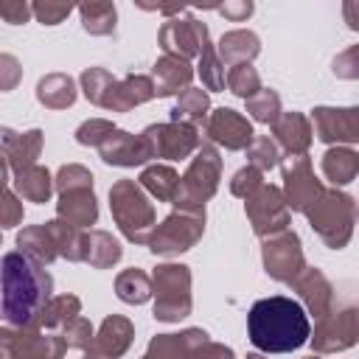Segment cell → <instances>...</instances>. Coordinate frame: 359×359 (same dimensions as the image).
Returning <instances> with one entry per match:
<instances>
[{
	"instance_id": "6da1fadb",
	"label": "cell",
	"mask_w": 359,
	"mask_h": 359,
	"mask_svg": "<svg viewBox=\"0 0 359 359\" xmlns=\"http://www.w3.org/2000/svg\"><path fill=\"white\" fill-rule=\"evenodd\" d=\"M53 278L20 250L0 255V320L14 328H36V317L53 297Z\"/></svg>"
},
{
	"instance_id": "7a4b0ae2",
	"label": "cell",
	"mask_w": 359,
	"mask_h": 359,
	"mask_svg": "<svg viewBox=\"0 0 359 359\" xmlns=\"http://www.w3.org/2000/svg\"><path fill=\"white\" fill-rule=\"evenodd\" d=\"M247 334L250 342L264 353H289L309 342L311 325L297 300L272 294L252 303L247 314Z\"/></svg>"
},
{
	"instance_id": "3957f363",
	"label": "cell",
	"mask_w": 359,
	"mask_h": 359,
	"mask_svg": "<svg viewBox=\"0 0 359 359\" xmlns=\"http://www.w3.org/2000/svg\"><path fill=\"white\" fill-rule=\"evenodd\" d=\"M109 210H112L118 230L132 244L149 241V236L157 224V213H154V205L149 202L146 191L135 180H118L109 188Z\"/></svg>"
},
{
	"instance_id": "277c9868",
	"label": "cell",
	"mask_w": 359,
	"mask_h": 359,
	"mask_svg": "<svg viewBox=\"0 0 359 359\" xmlns=\"http://www.w3.org/2000/svg\"><path fill=\"white\" fill-rule=\"evenodd\" d=\"M306 219L311 224V230L325 241V247L331 250H342L351 236H353V222H356V202L351 194L337 191V188H325L317 202L306 210Z\"/></svg>"
},
{
	"instance_id": "5b68a950",
	"label": "cell",
	"mask_w": 359,
	"mask_h": 359,
	"mask_svg": "<svg viewBox=\"0 0 359 359\" xmlns=\"http://www.w3.org/2000/svg\"><path fill=\"white\" fill-rule=\"evenodd\" d=\"M222 180V157L213 143H199L188 171L180 177L171 205L177 210H202L205 202L216 194Z\"/></svg>"
},
{
	"instance_id": "8992f818",
	"label": "cell",
	"mask_w": 359,
	"mask_h": 359,
	"mask_svg": "<svg viewBox=\"0 0 359 359\" xmlns=\"http://www.w3.org/2000/svg\"><path fill=\"white\" fill-rule=\"evenodd\" d=\"M151 294H154V320L180 323L194 309L191 269L185 264H160L151 275Z\"/></svg>"
},
{
	"instance_id": "52a82bcc",
	"label": "cell",
	"mask_w": 359,
	"mask_h": 359,
	"mask_svg": "<svg viewBox=\"0 0 359 359\" xmlns=\"http://www.w3.org/2000/svg\"><path fill=\"white\" fill-rule=\"evenodd\" d=\"M205 233V208L202 210H171L160 224H154L146 247L154 255L171 258L188 252Z\"/></svg>"
},
{
	"instance_id": "ba28073f",
	"label": "cell",
	"mask_w": 359,
	"mask_h": 359,
	"mask_svg": "<svg viewBox=\"0 0 359 359\" xmlns=\"http://www.w3.org/2000/svg\"><path fill=\"white\" fill-rule=\"evenodd\" d=\"M65 351L62 334L0 325V359H62Z\"/></svg>"
},
{
	"instance_id": "9c48e42d",
	"label": "cell",
	"mask_w": 359,
	"mask_h": 359,
	"mask_svg": "<svg viewBox=\"0 0 359 359\" xmlns=\"http://www.w3.org/2000/svg\"><path fill=\"white\" fill-rule=\"evenodd\" d=\"M244 213L258 238H269L280 230H289V208L278 185H261L244 199Z\"/></svg>"
},
{
	"instance_id": "30bf717a",
	"label": "cell",
	"mask_w": 359,
	"mask_h": 359,
	"mask_svg": "<svg viewBox=\"0 0 359 359\" xmlns=\"http://www.w3.org/2000/svg\"><path fill=\"white\" fill-rule=\"evenodd\" d=\"M280 171H283V191L280 194L286 199V208L306 213L317 202V196L325 191L323 182L314 177L309 154H286L280 163Z\"/></svg>"
},
{
	"instance_id": "8fae6325",
	"label": "cell",
	"mask_w": 359,
	"mask_h": 359,
	"mask_svg": "<svg viewBox=\"0 0 359 359\" xmlns=\"http://www.w3.org/2000/svg\"><path fill=\"white\" fill-rule=\"evenodd\" d=\"M261 258H264L266 275H269L272 280H280V283H292V280L306 269L300 236H297L294 230H280V233L264 238Z\"/></svg>"
},
{
	"instance_id": "7c38bea8",
	"label": "cell",
	"mask_w": 359,
	"mask_h": 359,
	"mask_svg": "<svg viewBox=\"0 0 359 359\" xmlns=\"http://www.w3.org/2000/svg\"><path fill=\"white\" fill-rule=\"evenodd\" d=\"M140 137L146 140L149 146V154L151 157H160V160H185L191 157L196 149H199V132L196 126L191 123H151L140 132Z\"/></svg>"
},
{
	"instance_id": "4fadbf2b",
	"label": "cell",
	"mask_w": 359,
	"mask_h": 359,
	"mask_svg": "<svg viewBox=\"0 0 359 359\" xmlns=\"http://www.w3.org/2000/svg\"><path fill=\"white\" fill-rule=\"evenodd\" d=\"M356 309L348 306V309H331L325 317L317 320L314 325V337L311 339V348L314 353H337V351H348L353 342H356Z\"/></svg>"
},
{
	"instance_id": "5bb4252c",
	"label": "cell",
	"mask_w": 359,
	"mask_h": 359,
	"mask_svg": "<svg viewBox=\"0 0 359 359\" xmlns=\"http://www.w3.org/2000/svg\"><path fill=\"white\" fill-rule=\"evenodd\" d=\"M157 42L163 48V53H171V56H182V59H191V56H199V50L210 42V34H208V25L196 17H177V20H168L163 22L160 34H157Z\"/></svg>"
},
{
	"instance_id": "9a60e30c",
	"label": "cell",
	"mask_w": 359,
	"mask_h": 359,
	"mask_svg": "<svg viewBox=\"0 0 359 359\" xmlns=\"http://www.w3.org/2000/svg\"><path fill=\"white\" fill-rule=\"evenodd\" d=\"M311 132H317L323 143L351 146L359 140V109L356 107H314Z\"/></svg>"
},
{
	"instance_id": "2e32d148",
	"label": "cell",
	"mask_w": 359,
	"mask_h": 359,
	"mask_svg": "<svg viewBox=\"0 0 359 359\" xmlns=\"http://www.w3.org/2000/svg\"><path fill=\"white\" fill-rule=\"evenodd\" d=\"M205 135H208V143H219V146H224L230 151L247 149L252 143V137H255L252 123L241 112H236L230 107H219V109L208 112Z\"/></svg>"
},
{
	"instance_id": "e0dca14e",
	"label": "cell",
	"mask_w": 359,
	"mask_h": 359,
	"mask_svg": "<svg viewBox=\"0 0 359 359\" xmlns=\"http://www.w3.org/2000/svg\"><path fill=\"white\" fill-rule=\"evenodd\" d=\"M98 154L107 165H121V168H135V165H143L146 160H151L149 154V146L140 135H132L126 129H118L98 146Z\"/></svg>"
},
{
	"instance_id": "ac0fdd59",
	"label": "cell",
	"mask_w": 359,
	"mask_h": 359,
	"mask_svg": "<svg viewBox=\"0 0 359 359\" xmlns=\"http://www.w3.org/2000/svg\"><path fill=\"white\" fill-rule=\"evenodd\" d=\"M132 339H135V325L121 314H109L95 331L90 353L95 359H121L129 351Z\"/></svg>"
},
{
	"instance_id": "d6986e66",
	"label": "cell",
	"mask_w": 359,
	"mask_h": 359,
	"mask_svg": "<svg viewBox=\"0 0 359 359\" xmlns=\"http://www.w3.org/2000/svg\"><path fill=\"white\" fill-rule=\"evenodd\" d=\"M292 289L300 294V300L306 303L309 314H314V320L325 317V314L334 309V286H331V280L323 275V269H317V266H306V269L292 280Z\"/></svg>"
},
{
	"instance_id": "ffe728a7",
	"label": "cell",
	"mask_w": 359,
	"mask_h": 359,
	"mask_svg": "<svg viewBox=\"0 0 359 359\" xmlns=\"http://www.w3.org/2000/svg\"><path fill=\"white\" fill-rule=\"evenodd\" d=\"M151 98H154L151 76L129 73L126 79L112 81V87L107 90L101 107L109 109V112H129V109H135L137 104H146V101H151Z\"/></svg>"
},
{
	"instance_id": "44dd1931",
	"label": "cell",
	"mask_w": 359,
	"mask_h": 359,
	"mask_svg": "<svg viewBox=\"0 0 359 359\" xmlns=\"http://www.w3.org/2000/svg\"><path fill=\"white\" fill-rule=\"evenodd\" d=\"M191 79H194V67L188 59L182 56H171V53H163L154 67H151V84H154V95L165 98V95H177L182 90L191 87Z\"/></svg>"
},
{
	"instance_id": "7402d4cb",
	"label": "cell",
	"mask_w": 359,
	"mask_h": 359,
	"mask_svg": "<svg viewBox=\"0 0 359 359\" xmlns=\"http://www.w3.org/2000/svg\"><path fill=\"white\" fill-rule=\"evenodd\" d=\"M210 337L202 328H185L180 334H157V337H151L143 356H149V359H188Z\"/></svg>"
},
{
	"instance_id": "603a6c76",
	"label": "cell",
	"mask_w": 359,
	"mask_h": 359,
	"mask_svg": "<svg viewBox=\"0 0 359 359\" xmlns=\"http://www.w3.org/2000/svg\"><path fill=\"white\" fill-rule=\"evenodd\" d=\"M272 135L286 154H309L314 137L311 121L303 112H280V118L272 123Z\"/></svg>"
},
{
	"instance_id": "cb8c5ba5",
	"label": "cell",
	"mask_w": 359,
	"mask_h": 359,
	"mask_svg": "<svg viewBox=\"0 0 359 359\" xmlns=\"http://www.w3.org/2000/svg\"><path fill=\"white\" fill-rule=\"evenodd\" d=\"M56 219H62V222H67V224H73V227H79V230L95 224V222H98V202H95L93 188L59 194Z\"/></svg>"
},
{
	"instance_id": "d4e9b609",
	"label": "cell",
	"mask_w": 359,
	"mask_h": 359,
	"mask_svg": "<svg viewBox=\"0 0 359 359\" xmlns=\"http://www.w3.org/2000/svg\"><path fill=\"white\" fill-rule=\"evenodd\" d=\"M258 53H261V39H258V34L244 31V28L222 34V39H219V45H216V56H219V62L227 65V67L252 62Z\"/></svg>"
},
{
	"instance_id": "484cf974",
	"label": "cell",
	"mask_w": 359,
	"mask_h": 359,
	"mask_svg": "<svg viewBox=\"0 0 359 359\" xmlns=\"http://www.w3.org/2000/svg\"><path fill=\"white\" fill-rule=\"evenodd\" d=\"M123 255L121 241L107 233V230H90L84 233V244H81V261L90 264L93 269H109L112 264H118Z\"/></svg>"
},
{
	"instance_id": "4316f807",
	"label": "cell",
	"mask_w": 359,
	"mask_h": 359,
	"mask_svg": "<svg viewBox=\"0 0 359 359\" xmlns=\"http://www.w3.org/2000/svg\"><path fill=\"white\" fill-rule=\"evenodd\" d=\"M76 95H79L76 81L67 73H48L36 84V101L48 109H67L73 107Z\"/></svg>"
},
{
	"instance_id": "83f0119b",
	"label": "cell",
	"mask_w": 359,
	"mask_h": 359,
	"mask_svg": "<svg viewBox=\"0 0 359 359\" xmlns=\"http://www.w3.org/2000/svg\"><path fill=\"white\" fill-rule=\"evenodd\" d=\"M14 188H17V196H22L25 202H36V205H45L53 194V177L45 165H28L22 171L14 174Z\"/></svg>"
},
{
	"instance_id": "f1b7e54d",
	"label": "cell",
	"mask_w": 359,
	"mask_h": 359,
	"mask_svg": "<svg viewBox=\"0 0 359 359\" xmlns=\"http://www.w3.org/2000/svg\"><path fill=\"white\" fill-rule=\"evenodd\" d=\"M323 174L337 185H348L359 174V154L351 146H331L323 154Z\"/></svg>"
},
{
	"instance_id": "f546056e",
	"label": "cell",
	"mask_w": 359,
	"mask_h": 359,
	"mask_svg": "<svg viewBox=\"0 0 359 359\" xmlns=\"http://www.w3.org/2000/svg\"><path fill=\"white\" fill-rule=\"evenodd\" d=\"M17 247L22 255L34 258L36 264H53L59 255H56V247H53V238L50 233L45 230V224H28L17 233Z\"/></svg>"
},
{
	"instance_id": "4dcf8cb0",
	"label": "cell",
	"mask_w": 359,
	"mask_h": 359,
	"mask_svg": "<svg viewBox=\"0 0 359 359\" xmlns=\"http://www.w3.org/2000/svg\"><path fill=\"white\" fill-rule=\"evenodd\" d=\"M79 14H81V28L93 36H109L115 31V22H118V8L115 3L109 0H90V3H81L79 6Z\"/></svg>"
},
{
	"instance_id": "1f68e13d",
	"label": "cell",
	"mask_w": 359,
	"mask_h": 359,
	"mask_svg": "<svg viewBox=\"0 0 359 359\" xmlns=\"http://www.w3.org/2000/svg\"><path fill=\"white\" fill-rule=\"evenodd\" d=\"M208 109H210V95L199 87H188L177 95V104L171 107V121L196 126V123H205Z\"/></svg>"
},
{
	"instance_id": "d6a6232c",
	"label": "cell",
	"mask_w": 359,
	"mask_h": 359,
	"mask_svg": "<svg viewBox=\"0 0 359 359\" xmlns=\"http://www.w3.org/2000/svg\"><path fill=\"white\" fill-rule=\"evenodd\" d=\"M177 182H180V174L171 168V165H163V163H154V165H146L137 177V185L151 194L157 202H171L174 199V191H177Z\"/></svg>"
},
{
	"instance_id": "836d02e7",
	"label": "cell",
	"mask_w": 359,
	"mask_h": 359,
	"mask_svg": "<svg viewBox=\"0 0 359 359\" xmlns=\"http://www.w3.org/2000/svg\"><path fill=\"white\" fill-rule=\"evenodd\" d=\"M81 314V300L76 297V294H56V297H50L48 303H45V309L39 311V317H36V328L42 331V328H62V325H67L73 317H79Z\"/></svg>"
},
{
	"instance_id": "e575fe53",
	"label": "cell",
	"mask_w": 359,
	"mask_h": 359,
	"mask_svg": "<svg viewBox=\"0 0 359 359\" xmlns=\"http://www.w3.org/2000/svg\"><path fill=\"white\" fill-rule=\"evenodd\" d=\"M45 230L50 233L53 238V247H56V255L59 258H67V261H81V244H84V230L62 222V219H50L45 222Z\"/></svg>"
},
{
	"instance_id": "d590c367",
	"label": "cell",
	"mask_w": 359,
	"mask_h": 359,
	"mask_svg": "<svg viewBox=\"0 0 359 359\" xmlns=\"http://www.w3.org/2000/svg\"><path fill=\"white\" fill-rule=\"evenodd\" d=\"M115 294H118V300H123L129 306H140L151 297V278L137 266L123 269L115 278Z\"/></svg>"
},
{
	"instance_id": "8d00e7d4",
	"label": "cell",
	"mask_w": 359,
	"mask_h": 359,
	"mask_svg": "<svg viewBox=\"0 0 359 359\" xmlns=\"http://www.w3.org/2000/svg\"><path fill=\"white\" fill-rule=\"evenodd\" d=\"M39 151H42V129H28V132L17 135V140H14V146H11L6 163H8V168L17 174V171L34 165L36 157H39Z\"/></svg>"
},
{
	"instance_id": "74e56055",
	"label": "cell",
	"mask_w": 359,
	"mask_h": 359,
	"mask_svg": "<svg viewBox=\"0 0 359 359\" xmlns=\"http://www.w3.org/2000/svg\"><path fill=\"white\" fill-rule=\"evenodd\" d=\"M224 81H227L230 93L238 95V98H244V101L252 98V95L261 90V76H258V70H255L250 62H244V65H233V67L227 70Z\"/></svg>"
},
{
	"instance_id": "f35d334b",
	"label": "cell",
	"mask_w": 359,
	"mask_h": 359,
	"mask_svg": "<svg viewBox=\"0 0 359 359\" xmlns=\"http://www.w3.org/2000/svg\"><path fill=\"white\" fill-rule=\"evenodd\" d=\"M247 112H250L252 121L272 126L280 118V95L275 90H264L261 87L252 98H247Z\"/></svg>"
},
{
	"instance_id": "ab89813d",
	"label": "cell",
	"mask_w": 359,
	"mask_h": 359,
	"mask_svg": "<svg viewBox=\"0 0 359 359\" xmlns=\"http://www.w3.org/2000/svg\"><path fill=\"white\" fill-rule=\"evenodd\" d=\"M196 73H199V79H202V84L208 87V90H224V65L219 62V56H216V48L208 42L202 50H199V67H196Z\"/></svg>"
},
{
	"instance_id": "60d3db41",
	"label": "cell",
	"mask_w": 359,
	"mask_h": 359,
	"mask_svg": "<svg viewBox=\"0 0 359 359\" xmlns=\"http://www.w3.org/2000/svg\"><path fill=\"white\" fill-rule=\"evenodd\" d=\"M247 160H250V165H252V168H258L261 174H264V171H269V168H275V165L280 163L278 143H275V140H269L266 135H255V137H252V143L247 146Z\"/></svg>"
},
{
	"instance_id": "b9f144b4",
	"label": "cell",
	"mask_w": 359,
	"mask_h": 359,
	"mask_svg": "<svg viewBox=\"0 0 359 359\" xmlns=\"http://www.w3.org/2000/svg\"><path fill=\"white\" fill-rule=\"evenodd\" d=\"M81 93H84V98L90 101V104H95V107H101V101H104V95H107V90L112 87V73L107 70V67H87L84 73H81Z\"/></svg>"
},
{
	"instance_id": "7bdbcfd3",
	"label": "cell",
	"mask_w": 359,
	"mask_h": 359,
	"mask_svg": "<svg viewBox=\"0 0 359 359\" xmlns=\"http://www.w3.org/2000/svg\"><path fill=\"white\" fill-rule=\"evenodd\" d=\"M53 188L59 194H67V191H84V188H93V171L79 165V163H67L56 171L53 177Z\"/></svg>"
},
{
	"instance_id": "ee69618b",
	"label": "cell",
	"mask_w": 359,
	"mask_h": 359,
	"mask_svg": "<svg viewBox=\"0 0 359 359\" xmlns=\"http://www.w3.org/2000/svg\"><path fill=\"white\" fill-rule=\"evenodd\" d=\"M93 337H95V331H93V325H90V320L87 317H73L67 325H62V339H65V345L67 348H79V351H87L90 345H93Z\"/></svg>"
},
{
	"instance_id": "f6af8a7d",
	"label": "cell",
	"mask_w": 359,
	"mask_h": 359,
	"mask_svg": "<svg viewBox=\"0 0 359 359\" xmlns=\"http://www.w3.org/2000/svg\"><path fill=\"white\" fill-rule=\"evenodd\" d=\"M112 132H115L112 121H107V118H90V121H84L76 129V140L81 146H101Z\"/></svg>"
},
{
	"instance_id": "bcb514c9",
	"label": "cell",
	"mask_w": 359,
	"mask_h": 359,
	"mask_svg": "<svg viewBox=\"0 0 359 359\" xmlns=\"http://www.w3.org/2000/svg\"><path fill=\"white\" fill-rule=\"evenodd\" d=\"M261 185H264V174H261L258 168H252V165H244V168H238V171L233 174V180H230V194L247 199V196L255 194Z\"/></svg>"
},
{
	"instance_id": "7dc6e473",
	"label": "cell",
	"mask_w": 359,
	"mask_h": 359,
	"mask_svg": "<svg viewBox=\"0 0 359 359\" xmlns=\"http://www.w3.org/2000/svg\"><path fill=\"white\" fill-rule=\"evenodd\" d=\"M22 222V202L14 191L0 188V227H17Z\"/></svg>"
},
{
	"instance_id": "c3c4849f",
	"label": "cell",
	"mask_w": 359,
	"mask_h": 359,
	"mask_svg": "<svg viewBox=\"0 0 359 359\" xmlns=\"http://www.w3.org/2000/svg\"><path fill=\"white\" fill-rule=\"evenodd\" d=\"M70 11H73L70 3H48V0H45V3H34V6H31V14H34L42 25H59Z\"/></svg>"
},
{
	"instance_id": "681fc988",
	"label": "cell",
	"mask_w": 359,
	"mask_h": 359,
	"mask_svg": "<svg viewBox=\"0 0 359 359\" xmlns=\"http://www.w3.org/2000/svg\"><path fill=\"white\" fill-rule=\"evenodd\" d=\"M22 81V65L14 53H0V93L14 90Z\"/></svg>"
},
{
	"instance_id": "f907efd6",
	"label": "cell",
	"mask_w": 359,
	"mask_h": 359,
	"mask_svg": "<svg viewBox=\"0 0 359 359\" xmlns=\"http://www.w3.org/2000/svg\"><path fill=\"white\" fill-rule=\"evenodd\" d=\"M0 17L8 25H22L31 20V3L25 0H0Z\"/></svg>"
},
{
	"instance_id": "816d5d0a",
	"label": "cell",
	"mask_w": 359,
	"mask_h": 359,
	"mask_svg": "<svg viewBox=\"0 0 359 359\" xmlns=\"http://www.w3.org/2000/svg\"><path fill=\"white\" fill-rule=\"evenodd\" d=\"M356 56H359V48L351 45L345 53H339L334 59V73L342 76V79H356L359 76V65H356Z\"/></svg>"
},
{
	"instance_id": "f5cc1de1",
	"label": "cell",
	"mask_w": 359,
	"mask_h": 359,
	"mask_svg": "<svg viewBox=\"0 0 359 359\" xmlns=\"http://www.w3.org/2000/svg\"><path fill=\"white\" fill-rule=\"evenodd\" d=\"M188 359H236V353H233V348H227V345H222V342L208 339V342H205V345H199Z\"/></svg>"
},
{
	"instance_id": "db71d44e",
	"label": "cell",
	"mask_w": 359,
	"mask_h": 359,
	"mask_svg": "<svg viewBox=\"0 0 359 359\" xmlns=\"http://www.w3.org/2000/svg\"><path fill=\"white\" fill-rule=\"evenodd\" d=\"M252 3L250 0H233V3H224V6H219L216 11L224 17V20H233V22H244L250 14H252Z\"/></svg>"
},
{
	"instance_id": "11a10c76",
	"label": "cell",
	"mask_w": 359,
	"mask_h": 359,
	"mask_svg": "<svg viewBox=\"0 0 359 359\" xmlns=\"http://www.w3.org/2000/svg\"><path fill=\"white\" fill-rule=\"evenodd\" d=\"M17 135H20V132H14V129H8V126H0V157H3V160H8V151H11L14 140H17Z\"/></svg>"
},
{
	"instance_id": "9f6ffc18",
	"label": "cell",
	"mask_w": 359,
	"mask_h": 359,
	"mask_svg": "<svg viewBox=\"0 0 359 359\" xmlns=\"http://www.w3.org/2000/svg\"><path fill=\"white\" fill-rule=\"evenodd\" d=\"M6 182H8V163L0 157V188H6Z\"/></svg>"
},
{
	"instance_id": "6f0895ef",
	"label": "cell",
	"mask_w": 359,
	"mask_h": 359,
	"mask_svg": "<svg viewBox=\"0 0 359 359\" xmlns=\"http://www.w3.org/2000/svg\"><path fill=\"white\" fill-rule=\"evenodd\" d=\"M247 359H266L264 353H247Z\"/></svg>"
},
{
	"instance_id": "680465c9",
	"label": "cell",
	"mask_w": 359,
	"mask_h": 359,
	"mask_svg": "<svg viewBox=\"0 0 359 359\" xmlns=\"http://www.w3.org/2000/svg\"><path fill=\"white\" fill-rule=\"evenodd\" d=\"M306 359H323V356H320V353H317V356H314V353H311V356H306Z\"/></svg>"
},
{
	"instance_id": "91938a15",
	"label": "cell",
	"mask_w": 359,
	"mask_h": 359,
	"mask_svg": "<svg viewBox=\"0 0 359 359\" xmlns=\"http://www.w3.org/2000/svg\"><path fill=\"white\" fill-rule=\"evenodd\" d=\"M84 359H95V356H93V353H87V356H84Z\"/></svg>"
},
{
	"instance_id": "94428289",
	"label": "cell",
	"mask_w": 359,
	"mask_h": 359,
	"mask_svg": "<svg viewBox=\"0 0 359 359\" xmlns=\"http://www.w3.org/2000/svg\"><path fill=\"white\" fill-rule=\"evenodd\" d=\"M140 359H149V356H140Z\"/></svg>"
}]
</instances>
